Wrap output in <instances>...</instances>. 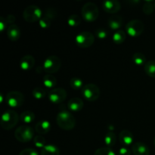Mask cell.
<instances>
[{
  "instance_id": "6da1fadb",
  "label": "cell",
  "mask_w": 155,
  "mask_h": 155,
  "mask_svg": "<svg viewBox=\"0 0 155 155\" xmlns=\"http://www.w3.org/2000/svg\"><path fill=\"white\" fill-rule=\"evenodd\" d=\"M56 122L58 127L64 130H73L76 126V119L72 114L65 110H62L56 117Z\"/></svg>"
},
{
  "instance_id": "7a4b0ae2",
  "label": "cell",
  "mask_w": 155,
  "mask_h": 155,
  "mask_svg": "<svg viewBox=\"0 0 155 155\" xmlns=\"http://www.w3.org/2000/svg\"><path fill=\"white\" fill-rule=\"evenodd\" d=\"M18 120L19 116L16 111L13 110H7L2 115L0 125L4 130H10L18 124Z\"/></svg>"
},
{
  "instance_id": "3957f363",
  "label": "cell",
  "mask_w": 155,
  "mask_h": 155,
  "mask_svg": "<svg viewBox=\"0 0 155 155\" xmlns=\"http://www.w3.org/2000/svg\"><path fill=\"white\" fill-rule=\"evenodd\" d=\"M82 17L85 21L88 22H93L95 21L99 15L98 8L95 3L87 2L82 8Z\"/></svg>"
},
{
  "instance_id": "277c9868",
  "label": "cell",
  "mask_w": 155,
  "mask_h": 155,
  "mask_svg": "<svg viewBox=\"0 0 155 155\" xmlns=\"http://www.w3.org/2000/svg\"><path fill=\"white\" fill-rule=\"evenodd\" d=\"M42 12L40 8L35 5H29L23 12V18L28 23H34L42 18Z\"/></svg>"
},
{
  "instance_id": "5b68a950",
  "label": "cell",
  "mask_w": 155,
  "mask_h": 155,
  "mask_svg": "<svg viewBox=\"0 0 155 155\" xmlns=\"http://www.w3.org/2000/svg\"><path fill=\"white\" fill-rule=\"evenodd\" d=\"M34 136V131L28 126H21L15 132V139L19 142L26 143L32 140Z\"/></svg>"
},
{
  "instance_id": "8992f818",
  "label": "cell",
  "mask_w": 155,
  "mask_h": 155,
  "mask_svg": "<svg viewBox=\"0 0 155 155\" xmlns=\"http://www.w3.org/2000/svg\"><path fill=\"white\" fill-rule=\"evenodd\" d=\"M145 25L140 20H132L126 25L127 34L131 37H138L143 33Z\"/></svg>"
},
{
  "instance_id": "52a82bcc",
  "label": "cell",
  "mask_w": 155,
  "mask_h": 155,
  "mask_svg": "<svg viewBox=\"0 0 155 155\" xmlns=\"http://www.w3.org/2000/svg\"><path fill=\"white\" fill-rule=\"evenodd\" d=\"M82 95L89 101H95L99 98L100 89L94 83H88L82 89Z\"/></svg>"
},
{
  "instance_id": "ba28073f",
  "label": "cell",
  "mask_w": 155,
  "mask_h": 155,
  "mask_svg": "<svg viewBox=\"0 0 155 155\" xmlns=\"http://www.w3.org/2000/svg\"><path fill=\"white\" fill-rule=\"evenodd\" d=\"M75 42L76 44L80 48H89L93 45L95 42V36L91 32L83 31L76 36Z\"/></svg>"
},
{
  "instance_id": "9c48e42d",
  "label": "cell",
  "mask_w": 155,
  "mask_h": 155,
  "mask_svg": "<svg viewBox=\"0 0 155 155\" xmlns=\"http://www.w3.org/2000/svg\"><path fill=\"white\" fill-rule=\"evenodd\" d=\"M6 103L11 107H19L25 101L24 95L18 91H11L6 95Z\"/></svg>"
},
{
  "instance_id": "30bf717a",
  "label": "cell",
  "mask_w": 155,
  "mask_h": 155,
  "mask_svg": "<svg viewBox=\"0 0 155 155\" xmlns=\"http://www.w3.org/2000/svg\"><path fill=\"white\" fill-rule=\"evenodd\" d=\"M61 66V61L58 56L51 55L47 58L43 63V68L48 74H54L59 71Z\"/></svg>"
},
{
  "instance_id": "8fae6325",
  "label": "cell",
  "mask_w": 155,
  "mask_h": 155,
  "mask_svg": "<svg viewBox=\"0 0 155 155\" xmlns=\"http://www.w3.org/2000/svg\"><path fill=\"white\" fill-rule=\"evenodd\" d=\"M67 92L62 88H54L48 92V100L53 104L62 103L67 98Z\"/></svg>"
},
{
  "instance_id": "7c38bea8",
  "label": "cell",
  "mask_w": 155,
  "mask_h": 155,
  "mask_svg": "<svg viewBox=\"0 0 155 155\" xmlns=\"http://www.w3.org/2000/svg\"><path fill=\"white\" fill-rule=\"evenodd\" d=\"M102 7L104 12L107 13L115 14L120 10L121 5L117 0H108L103 2Z\"/></svg>"
},
{
  "instance_id": "4fadbf2b",
  "label": "cell",
  "mask_w": 155,
  "mask_h": 155,
  "mask_svg": "<svg viewBox=\"0 0 155 155\" xmlns=\"http://www.w3.org/2000/svg\"><path fill=\"white\" fill-rule=\"evenodd\" d=\"M120 142L121 145L124 147L129 146V145H133V140H134V136L133 134L130 131L127 130H124L120 132L119 135Z\"/></svg>"
},
{
  "instance_id": "5bb4252c",
  "label": "cell",
  "mask_w": 155,
  "mask_h": 155,
  "mask_svg": "<svg viewBox=\"0 0 155 155\" xmlns=\"http://www.w3.org/2000/svg\"><path fill=\"white\" fill-rule=\"evenodd\" d=\"M35 58L30 54L24 55L20 61V67L23 71H30L34 67Z\"/></svg>"
},
{
  "instance_id": "9a60e30c",
  "label": "cell",
  "mask_w": 155,
  "mask_h": 155,
  "mask_svg": "<svg viewBox=\"0 0 155 155\" xmlns=\"http://www.w3.org/2000/svg\"><path fill=\"white\" fill-rule=\"evenodd\" d=\"M132 151L134 155H149L150 150L145 144L136 142L132 145Z\"/></svg>"
},
{
  "instance_id": "2e32d148",
  "label": "cell",
  "mask_w": 155,
  "mask_h": 155,
  "mask_svg": "<svg viewBox=\"0 0 155 155\" xmlns=\"http://www.w3.org/2000/svg\"><path fill=\"white\" fill-rule=\"evenodd\" d=\"M6 33H7L8 38L11 41H13V42L18 40L20 37H21V30H20V27L15 24L9 26L8 30H6Z\"/></svg>"
},
{
  "instance_id": "e0dca14e",
  "label": "cell",
  "mask_w": 155,
  "mask_h": 155,
  "mask_svg": "<svg viewBox=\"0 0 155 155\" xmlns=\"http://www.w3.org/2000/svg\"><path fill=\"white\" fill-rule=\"evenodd\" d=\"M84 106L83 100L80 98H73L68 102V107L70 110L74 112H78L83 109Z\"/></svg>"
},
{
  "instance_id": "ac0fdd59",
  "label": "cell",
  "mask_w": 155,
  "mask_h": 155,
  "mask_svg": "<svg viewBox=\"0 0 155 155\" xmlns=\"http://www.w3.org/2000/svg\"><path fill=\"white\" fill-rule=\"evenodd\" d=\"M107 24H108V27L110 30H117V31L122 27L123 19L120 16L114 15V16H111L109 18Z\"/></svg>"
},
{
  "instance_id": "d6986e66",
  "label": "cell",
  "mask_w": 155,
  "mask_h": 155,
  "mask_svg": "<svg viewBox=\"0 0 155 155\" xmlns=\"http://www.w3.org/2000/svg\"><path fill=\"white\" fill-rule=\"evenodd\" d=\"M35 130L39 134H46L51 130V124L47 120H40L36 124Z\"/></svg>"
},
{
  "instance_id": "ffe728a7",
  "label": "cell",
  "mask_w": 155,
  "mask_h": 155,
  "mask_svg": "<svg viewBox=\"0 0 155 155\" xmlns=\"http://www.w3.org/2000/svg\"><path fill=\"white\" fill-rule=\"evenodd\" d=\"M41 155H60V150L54 145H47L42 148Z\"/></svg>"
},
{
  "instance_id": "44dd1931",
  "label": "cell",
  "mask_w": 155,
  "mask_h": 155,
  "mask_svg": "<svg viewBox=\"0 0 155 155\" xmlns=\"http://www.w3.org/2000/svg\"><path fill=\"white\" fill-rule=\"evenodd\" d=\"M42 83L43 85L48 89H54V86L57 85V80L54 76L51 74H46L44 76L42 79Z\"/></svg>"
},
{
  "instance_id": "7402d4cb",
  "label": "cell",
  "mask_w": 155,
  "mask_h": 155,
  "mask_svg": "<svg viewBox=\"0 0 155 155\" xmlns=\"http://www.w3.org/2000/svg\"><path fill=\"white\" fill-rule=\"evenodd\" d=\"M144 70L147 75L152 78H155V60L147 61L144 66Z\"/></svg>"
},
{
  "instance_id": "603a6c76",
  "label": "cell",
  "mask_w": 155,
  "mask_h": 155,
  "mask_svg": "<svg viewBox=\"0 0 155 155\" xmlns=\"http://www.w3.org/2000/svg\"><path fill=\"white\" fill-rule=\"evenodd\" d=\"M20 119L25 124H30L35 120V114L30 110H25L20 115Z\"/></svg>"
},
{
  "instance_id": "cb8c5ba5",
  "label": "cell",
  "mask_w": 155,
  "mask_h": 155,
  "mask_svg": "<svg viewBox=\"0 0 155 155\" xmlns=\"http://www.w3.org/2000/svg\"><path fill=\"white\" fill-rule=\"evenodd\" d=\"M126 37H127V35H126L125 32L124 30H119L114 33L112 39H113L114 43L119 45V44H122L123 42H124Z\"/></svg>"
},
{
  "instance_id": "d4e9b609",
  "label": "cell",
  "mask_w": 155,
  "mask_h": 155,
  "mask_svg": "<svg viewBox=\"0 0 155 155\" xmlns=\"http://www.w3.org/2000/svg\"><path fill=\"white\" fill-rule=\"evenodd\" d=\"M132 59H133V61L138 66H142V65L145 66L147 62L146 57H145V54L140 52H136L133 54Z\"/></svg>"
},
{
  "instance_id": "484cf974",
  "label": "cell",
  "mask_w": 155,
  "mask_h": 155,
  "mask_svg": "<svg viewBox=\"0 0 155 155\" xmlns=\"http://www.w3.org/2000/svg\"><path fill=\"white\" fill-rule=\"evenodd\" d=\"M117 142V137L115 133L113 132H109L106 134L105 137H104V144L107 145V148H111V147L114 146Z\"/></svg>"
},
{
  "instance_id": "4316f807",
  "label": "cell",
  "mask_w": 155,
  "mask_h": 155,
  "mask_svg": "<svg viewBox=\"0 0 155 155\" xmlns=\"http://www.w3.org/2000/svg\"><path fill=\"white\" fill-rule=\"evenodd\" d=\"M71 87L74 90H80L83 88V81L79 77H74L70 81Z\"/></svg>"
},
{
  "instance_id": "83f0119b",
  "label": "cell",
  "mask_w": 155,
  "mask_h": 155,
  "mask_svg": "<svg viewBox=\"0 0 155 155\" xmlns=\"http://www.w3.org/2000/svg\"><path fill=\"white\" fill-rule=\"evenodd\" d=\"M32 94H33V96L36 99H42L46 95V91L42 87H36L33 89Z\"/></svg>"
},
{
  "instance_id": "f1b7e54d",
  "label": "cell",
  "mask_w": 155,
  "mask_h": 155,
  "mask_svg": "<svg viewBox=\"0 0 155 155\" xmlns=\"http://www.w3.org/2000/svg\"><path fill=\"white\" fill-rule=\"evenodd\" d=\"M81 23V18L77 15H72L68 18V24L70 27H76Z\"/></svg>"
},
{
  "instance_id": "f546056e",
  "label": "cell",
  "mask_w": 155,
  "mask_h": 155,
  "mask_svg": "<svg viewBox=\"0 0 155 155\" xmlns=\"http://www.w3.org/2000/svg\"><path fill=\"white\" fill-rule=\"evenodd\" d=\"M58 15V12L56 11V9L53 7H49V8H47L46 10H45V13H44V17L45 18H48L49 20H51V21L53 20H54L57 17Z\"/></svg>"
},
{
  "instance_id": "4dcf8cb0",
  "label": "cell",
  "mask_w": 155,
  "mask_h": 155,
  "mask_svg": "<svg viewBox=\"0 0 155 155\" xmlns=\"http://www.w3.org/2000/svg\"><path fill=\"white\" fill-rule=\"evenodd\" d=\"M154 5L153 4V2L146 1L142 6V11L145 15H151L154 12Z\"/></svg>"
},
{
  "instance_id": "1f68e13d",
  "label": "cell",
  "mask_w": 155,
  "mask_h": 155,
  "mask_svg": "<svg viewBox=\"0 0 155 155\" xmlns=\"http://www.w3.org/2000/svg\"><path fill=\"white\" fill-rule=\"evenodd\" d=\"M94 155H116V154L110 148L104 147L97 149Z\"/></svg>"
},
{
  "instance_id": "d6a6232c",
  "label": "cell",
  "mask_w": 155,
  "mask_h": 155,
  "mask_svg": "<svg viewBox=\"0 0 155 155\" xmlns=\"http://www.w3.org/2000/svg\"><path fill=\"white\" fill-rule=\"evenodd\" d=\"M33 143L37 148H42L45 146V139L42 136H36L33 139Z\"/></svg>"
},
{
  "instance_id": "836d02e7",
  "label": "cell",
  "mask_w": 155,
  "mask_h": 155,
  "mask_svg": "<svg viewBox=\"0 0 155 155\" xmlns=\"http://www.w3.org/2000/svg\"><path fill=\"white\" fill-rule=\"evenodd\" d=\"M95 35L98 39H104L107 38L109 35V32L104 28H99L95 31Z\"/></svg>"
},
{
  "instance_id": "e575fe53",
  "label": "cell",
  "mask_w": 155,
  "mask_h": 155,
  "mask_svg": "<svg viewBox=\"0 0 155 155\" xmlns=\"http://www.w3.org/2000/svg\"><path fill=\"white\" fill-rule=\"evenodd\" d=\"M39 26H40V27H42V29H47L48 28V27H50V26H51V21L48 19V18L42 16V18L39 20Z\"/></svg>"
},
{
  "instance_id": "d590c367",
  "label": "cell",
  "mask_w": 155,
  "mask_h": 155,
  "mask_svg": "<svg viewBox=\"0 0 155 155\" xmlns=\"http://www.w3.org/2000/svg\"><path fill=\"white\" fill-rule=\"evenodd\" d=\"M9 27V24L8 23L6 18L1 17L0 18V32H3L5 30H7Z\"/></svg>"
},
{
  "instance_id": "8d00e7d4",
  "label": "cell",
  "mask_w": 155,
  "mask_h": 155,
  "mask_svg": "<svg viewBox=\"0 0 155 155\" xmlns=\"http://www.w3.org/2000/svg\"><path fill=\"white\" fill-rule=\"evenodd\" d=\"M19 155H39L37 151L33 148H26L20 152Z\"/></svg>"
},
{
  "instance_id": "74e56055",
  "label": "cell",
  "mask_w": 155,
  "mask_h": 155,
  "mask_svg": "<svg viewBox=\"0 0 155 155\" xmlns=\"http://www.w3.org/2000/svg\"><path fill=\"white\" fill-rule=\"evenodd\" d=\"M119 155H131V151L127 147H122L119 150Z\"/></svg>"
},
{
  "instance_id": "f35d334b",
  "label": "cell",
  "mask_w": 155,
  "mask_h": 155,
  "mask_svg": "<svg viewBox=\"0 0 155 155\" xmlns=\"http://www.w3.org/2000/svg\"><path fill=\"white\" fill-rule=\"evenodd\" d=\"M6 20H7L9 26H10V25H12V24H15V17L13 15H8L7 17H6Z\"/></svg>"
},
{
  "instance_id": "ab89813d",
  "label": "cell",
  "mask_w": 155,
  "mask_h": 155,
  "mask_svg": "<svg viewBox=\"0 0 155 155\" xmlns=\"http://www.w3.org/2000/svg\"><path fill=\"white\" fill-rule=\"evenodd\" d=\"M36 73H38V74H41V73H42V71H45V70H44L43 67L38 66L37 68H36Z\"/></svg>"
},
{
  "instance_id": "60d3db41",
  "label": "cell",
  "mask_w": 155,
  "mask_h": 155,
  "mask_svg": "<svg viewBox=\"0 0 155 155\" xmlns=\"http://www.w3.org/2000/svg\"><path fill=\"white\" fill-rule=\"evenodd\" d=\"M154 147H155V137H154Z\"/></svg>"
},
{
  "instance_id": "b9f144b4",
  "label": "cell",
  "mask_w": 155,
  "mask_h": 155,
  "mask_svg": "<svg viewBox=\"0 0 155 155\" xmlns=\"http://www.w3.org/2000/svg\"><path fill=\"white\" fill-rule=\"evenodd\" d=\"M154 9H155V2L154 3Z\"/></svg>"
}]
</instances>
